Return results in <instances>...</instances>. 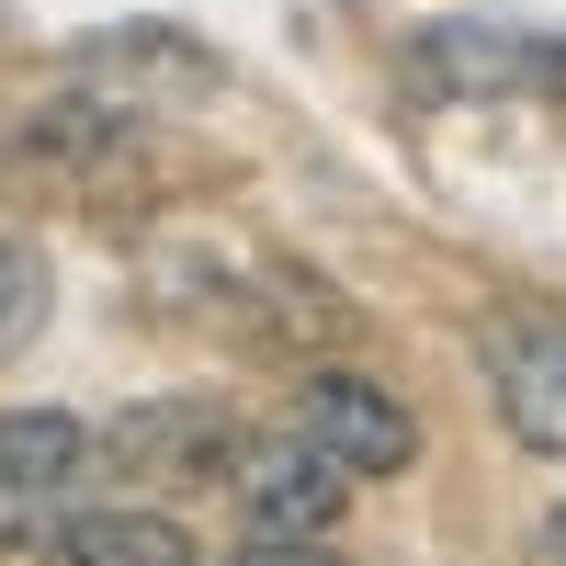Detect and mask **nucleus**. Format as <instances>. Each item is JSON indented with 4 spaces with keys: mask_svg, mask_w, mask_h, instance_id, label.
<instances>
[{
    "mask_svg": "<svg viewBox=\"0 0 566 566\" xmlns=\"http://www.w3.org/2000/svg\"><path fill=\"white\" fill-rule=\"evenodd\" d=\"M419 91H464V103H566V34H544V23H431L419 34Z\"/></svg>",
    "mask_w": 566,
    "mask_h": 566,
    "instance_id": "7ed1b4c3",
    "label": "nucleus"
},
{
    "mask_svg": "<svg viewBox=\"0 0 566 566\" xmlns=\"http://www.w3.org/2000/svg\"><path fill=\"white\" fill-rule=\"evenodd\" d=\"M239 566H340V555H328V533L317 544H283V533H250V555Z\"/></svg>",
    "mask_w": 566,
    "mask_h": 566,
    "instance_id": "9b49d317",
    "label": "nucleus"
},
{
    "mask_svg": "<svg viewBox=\"0 0 566 566\" xmlns=\"http://www.w3.org/2000/svg\"><path fill=\"white\" fill-rule=\"evenodd\" d=\"M91 488V431L69 408H0V555L57 544V522Z\"/></svg>",
    "mask_w": 566,
    "mask_h": 566,
    "instance_id": "f03ea898",
    "label": "nucleus"
},
{
    "mask_svg": "<svg viewBox=\"0 0 566 566\" xmlns=\"http://www.w3.org/2000/svg\"><path fill=\"white\" fill-rule=\"evenodd\" d=\"M34 317H45V261L23 239H0V363L34 340Z\"/></svg>",
    "mask_w": 566,
    "mask_h": 566,
    "instance_id": "9d476101",
    "label": "nucleus"
},
{
    "mask_svg": "<svg viewBox=\"0 0 566 566\" xmlns=\"http://www.w3.org/2000/svg\"><path fill=\"white\" fill-rule=\"evenodd\" d=\"M23 170H114L136 159V103H103V91H57V103L23 114Z\"/></svg>",
    "mask_w": 566,
    "mask_h": 566,
    "instance_id": "0eeeda50",
    "label": "nucleus"
},
{
    "mask_svg": "<svg viewBox=\"0 0 566 566\" xmlns=\"http://www.w3.org/2000/svg\"><path fill=\"white\" fill-rule=\"evenodd\" d=\"M45 566H205L170 510H69Z\"/></svg>",
    "mask_w": 566,
    "mask_h": 566,
    "instance_id": "6e6552de",
    "label": "nucleus"
},
{
    "mask_svg": "<svg viewBox=\"0 0 566 566\" xmlns=\"http://www.w3.org/2000/svg\"><path fill=\"white\" fill-rule=\"evenodd\" d=\"M295 419L352 464V476H397V464L419 453V419L397 386H374V374H340V363H306V386H295Z\"/></svg>",
    "mask_w": 566,
    "mask_h": 566,
    "instance_id": "39448f33",
    "label": "nucleus"
},
{
    "mask_svg": "<svg viewBox=\"0 0 566 566\" xmlns=\"http://www.w3.org/2000/svg\"><path fill=\"white\" fill-rule=\"evenodd\" d=\"M239 522L250 533H283V544H317V533H340V510H352V464L328 453L306 419L295 431H261V442H239Z\"/></svg>",
    "mask_w": 566,
    "mask_h": 566,
    "instance_id": "20e7f679",
    "label": "nucleus"
},
{
    "mask_svg": "<svg viewBox=\"0 0 566 566\" xmlns=\"http://www.w3.org/2000/svg\"><path fill=\"white\" fill-rule=\"evenodd\" d=\"M533 566H566V510H544V533H533Z\"/></svg>",
    "mask_w": 566,
    "mask_h": 566,
    "instance_id": "f8f14e48",
    "label": "nucleus"
},
{
    "mask_svg": "<svg viewBox=\"0 0 566 566\" xmlns=\"http://www.w3.org/2000/svg\"><path fill=\"white\" fill-rule=\"evenodd\" d=\"M114 464L125 476H159V464H239V431H227L216 408H148V419H125L114 431Z\"/></svg>",
    "mask_w": 566,
    "mask_h": 566,
    "instance_id": "1a4fd4ad",
    "label": "nucleus"
},
{
    "mask_svg": "<svg viewBox=\"0 0 566 566\" xmlns=\"http://www.w3.org/2000/svg\"><path fill=\"white\" fill-rule=\"evenodd\" d=\"M170 283H193V317H227L239 340L261 352H317V340H352V306L328 295V283H306L295 261H272V250H239V239H216V250H170Z\"/></svg>",
    "mask_w": 566,
    "mask_h": 566,
    "instance_id": "f257e3e1",
    "label": "nucleus"
},
{
    "mask_svg": "<svg viewBox=\"0 0 566 566\" xmlns=\"http://www.w3.org/2000/svg\"><path fill=\"white\" fill-rule=\"evenodd\" d=\"M488 397L522 453L566 464V317H499L488 328Z\"/></svg>",
    "mask_w": 566,
    "mask_h": 566,
    "instance_id": "423d86ee",
    "label": "nucleus"
}]
</instances>
